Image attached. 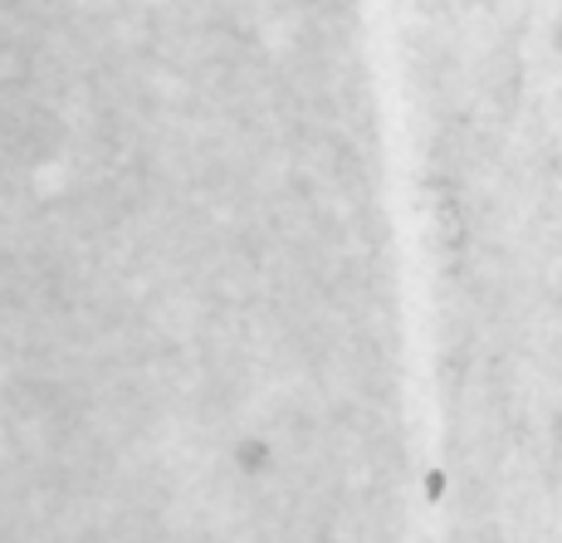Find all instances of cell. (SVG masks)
I'll use <instances>...</instances> for the list:
<instances>
[{"instance_id":"6da1fadb","label":"cell","mask_w":562,"mask_h":543,"mask_svg":"<svg viewBox=\"0 0 562 543\" xmlns=\"http://www.w3.org/2000/svg\"><path fill=\"white\" fill-rule=\"evenodd\" d=\"M358 543H562V265L411 339Z\"/></svg>"}]
</instances>
